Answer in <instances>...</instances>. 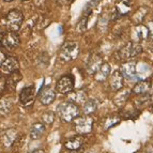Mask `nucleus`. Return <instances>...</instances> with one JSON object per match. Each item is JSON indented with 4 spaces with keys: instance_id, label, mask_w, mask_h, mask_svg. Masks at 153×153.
<instances>
[{
    "instance_id": "f257e3e1",
    "label": "nucleus",
    "mask_w": 153,
    "mask_h": 153,
    "mask_svg": "<svg viewBox=\"0 0 153 153\" xmlns=\"http://www.w3.org/2000/svg\"><path fill=\"white\" fill-rule=\"evenodd\" d=\"M58 110V115L59 117L61 118V120H63L64 122H71L75 119V118L78 117L79 115V107L76 104L72 102H65L62 103L58 106L57 108Z\"/></svg>"
},
{
    "instance_id": "f03ea898",
    "label": "nucleus",
    "mask_w": 153,
    "mask_h": 153,
    "mask_svg": "<svg viewBox=\"0 0 153 153\" xmlns=\"http://www.w3.org/2000/svg\"><path fill=\"white\" fill-rule=\"evenodd\" d=\"M79 55V44L75 41H68L61 46L59 57L63 61H73Z\"/></svg>"
},
{
    "instance_id": "7ed1b4c3",
    "label": "nucleus",
    "mask_w": 153,
    "mask_h": 153,
    "mask_svg": "<svg viewBox=\"0 0 153 153\" xmlns=\"http://www.w3.org/2000/svg\"><path fill=\"white\" fill-rule=\"evenodd\" d=\"M141 51H143V47L140 46V44H138L137 42H128L122 48L119 49L118 55H119V58L121 60L128 61V59L139 55Z\"/></svg>"
},
{
    "instance_id": "20e7f679",
    "label": "nucleus",
    "mask_w": 153,
    "mask_h": 153,
    "mask_svg": "<svg viewBox=\"0 0 153 153\" xmlns=\"http://www.w3.org/2000/svg\"><path fill=\"white\" fill-rule=\"evenodd\" d=\"M24 21V15L23 13L21 12L17 9H14V10L10 11L7 15V25H8V28L10 29L13 32H16L21 29L22 24Z\"/></svg>"
},
{
    "instance_id": "39448f33",
    "label": "nucleus",
    "mask_w": 153,
    "mask_h": 153,
    "mask_svg": "<svg viewBox=\"0 0 153 153\" xmlns=\"http://www.w3.org/2000/svg\"><path fill=\"white\" fill-rule=\"evenodd\" d=\"M93 119L89 115L77 117L74 119V128L79 134H88L91 132Z\"/></svg>"
},
{
    "instance_id": "423d86ee",
    "label": "nucleus",
    "mask_w": 153,
    "mask_h": 153,
    "mask_svg": "<svg viewBox=\"0 0 153 153\" xmlns=\"http://www.w3.org/2000/svg\"><path fill=\"white\" fill-rule=\"evenodd\" d=\"M74 77L72 75H65L62 76L61 78L59 79L56 84V90L59 93L65 94V93H70L74 88Z\"/></svg>"
},
{
    "instance_id": "0eeeda50",
    "label": "nucleus",
    "mask_w": 153,
    "mask_h": 153,
    "mask_svg": "<svg viewBox=\"0 0 153 153\" xmlns=\"http://www.w3.org/2000/svg\"><path fill=\"white\" fill-rule=\"evenodd\" d=\"M19 43H21L19 36H18L15 32L10 31V32L4 33L2 36L0 45H2L3 47H5L7 49H14L19 45Z\"/></svg>"
},
{
    "instance_id": "6e6552de",
    "label": "nucleus",
    "mask_w": 153,
    "mask_h": 153,
    "mask_svg": "<svg viewBox=\"0 0 153 153\" xmlns=\"http://www.w3.org/2000/svg\"><path fill=\"white\" fill-rule=\"evenodd\" d=\"M18 139V132L15 128H7L0 133V141L5 147H11Z\"/></svg>"
},
{
    "instance_id": "1a4fd4ad",
    "label": "nucleus",
    "mask_w": 153,
    "mask_h": 153,
    "mask_svg": "<svg viewBox=\"0 0 153 153\" xmlns=\"http://www.w3.org/2000/svg\"><path fill=\"white\" fill-rule=\"evenodd\" d=\"M19 68V63L18 60L14 57H8L2 61L1 65H0V71L2 72L3 74H12L14 72L18 71Z\"/></svg>"
},
{
    "instance_id": "9d476101",
    "label": "nucleus",
    "mask_w": 153,
    "mask_h": 153,
    "mask_svg": "<svg viewBox=\"0 0 153 153\" xmlns=\"http://www.w3.org/2000/svg\"><path fill=\"white\" fill-rule=\"evenodd\" d=\"M124 84V76L120 70H116L112 72L111 76L109 77V86L110 89L114 91H119L123 88Z\"/></svg>"
},
{
    "instance_id": "9b49d317",
    "label": "nucleus",
    "mask_w": 153,
    "mask_h": 153,
    "mask_svg": "<svg viewBox=\"0 0 153 153\" xmlns=\"http://www.w3.org/2000/svg\"><path fill=\"white\" fill-rule=\"evenodd\" d=\"M56 99V92L51 87L46 86L45 88H42L39 93V101L43 105H49L54 102Z\"/></svg>"
},
{
    "instance_id": "f8f14e48",
    "label": "nucleus",
    "mask_w": 153,
    "mask_h": 153,
    "mask_svg": "<svg viewBox=\"0 0 153 153\" xmlns=\"http://www.w3.org/2000/svg\"><path fill=\"white\" fill-rule=\"evenodd\" d=\"M103 64V58L100 55H92L88 60L87 66H86V71L88 74L94 75L99 69L101 68V65Z\"/></svg>"
},
{
    "instance_id": "ddd939ff",
    "label": "nucleus",
    "mask_w": 153,
    "mask_h": 153,
    "mask_svg": "<svg viewBox=\"0 0 153 153\" xmlns=\"http://www.w3.org/2000/svg\"><path fill=\"white\" fill-rule=\"evenodd\" d=\"M36 95V87L34 86H28L24 88L19 93V102L23 105H28L33 102Z\"/></svg>"
},
{
    "instance_id": "4468645a",
    "label": "nucleus",
    "mask_w": 153,
    "mask_h": 153,
    "mask_svg": "<svg viewBox=\"0 0 153 153\" xmlns=\"http://www.w3.org/2000/svg\"><path fill=\"white\" fill-rule=\"evenodd\" d=\"M136 62L134 61H126L121 65V70L123 76L128 77L130 79H135L138 77L137 75V68Z\"/></svg>"
},
{
    "instance_id": "2eb2a0df",
    "label": "nucleus",
    "mask_w": 153,
    "mask_h": 153,
    "mask_svg": "<svg viewBox=\"0 0 153 153\" xmlns=\"http://www.w3.org/2000/svg\"><path fill=\"white\" fill-rule=\"evenodd\" d=\"M69 100H70V102L74 103V104H76V105L84 104V103L88 100L87 91L84 89H79L74 92L71 91L69 94Z\"/></svg>"
},
{
    "instance_id": "dca6fc26",
    "label": "nucleus",
    "mask_w": 153,
    "mask_h": 153,
    "mask_svg": "<svg viewBox=\"0 0 153 153\" xmlns=\"http://www.w3.org/2000/svg\"><path fill=\"white\" fill-rule=\"evenodd\" d=\"M132 34L135 41H143L149 36V29L147 26L135 25L132 30Z\"/></svg>"
},
{
    "instance_id": "f3484780",
    "label": "nucleus",
    "mask_w": 153,
    "mask_h": 153,
    "mask_svg": "<svg viewBox=\"0 0 153 153\" xmlns=\"http://www.w3.org/2000/svg\"><path fill=\"white\" fill-rule=\"evenodd\" d=\"M14 106V100L11 97H4L0 99V115L7 116L9 115Z\"/></svg>"
},
{
    "instance_id": "a211bd4d",
    "label": "nucleus",
    "mask_w": 153,
    "mask_h": 153,
    "mask_svg": "<svg viewBox=\"0 0 153 153\" xmlns=\"http://www.w3.org/2000/svg\"><path fill=\"white\" fill-rule=\"evenodd\" d=\"M132 8V2L131 0H118L117 4H116V14L118 17H121L123 15H126L131 11Z\"/></svg>"
},
{
    "instance_id": "6ab92c4d",
    "label": "nucleus",
    "mask_w": 153,
    "mask_h": 153,
    "mask_svg": "<svg viewBox=\"0 0 153 153\" xmlns=\"http://www.w3.org/2000/svg\"><path fill=\"white\" fill-rule=\"evenodd\" d=\"M110 74V64L105 62L101 65L99 71L94 74V79L97 82H105Z\"/></svg>"
},
{
    "instance_id": "aec40b11",
    "label": "nucleus",
    "mask_w": 153,
    "mask_h": 153,
    "mask_svg": "<svg viewBox=\"0 0 153 153\" xmlns=\"http://www.w3.org/2000/svg\"><path fill=\"white\" fill-rule=\"evenodd\" d=\"M21 79H22V74L18 71L10 74L9 75V78L7 79V82H5V89L9 90V91L15 90L16 85H17V82H21Z\"/></svg>"
},
{
    "instance_id": "412c9836",
    "label": "nucleus",
    "mask_w": 153,
    "mask_h": 153,
    "mask_svg": "<svg viewBox=\"0 0 153 153\" xmlns=\"http://www.w3.org/2000/svg\"><path fill=\"white\" fill-rule=\"evenodd\" d=\"M45 133V125L41 122H36L31 125L30 128V137L31 139H39Z\"/></svg>"
},
{
    "instance_id": "4be33fe9",
    "label": "nucleus",
    "mask_w": 153,
    "mask_h": 153,
    "mask_svg": "<svg viewBox=\"0 0 153 153\" xmlns=\"http://www.w3.org/2000/svg\"><path fill=\"white\" fill-rule=\"evenodd\" d=\"M82 143H84V138H82V136H75V137L70 138L64 146H65V148L68 149V150L76 151L82 147Z\"/></svg>"
},
{
    "instance_id": "5701e85b",
    "label": "nucleus",
    "mask_w": 153,
    "mask_h": 153,
    "mask_svg": "<svg viewBox=\"0 0 153 153\" xmlns=\"http://www.w3.org/2000/svg\"><path fill=\"white\" fill-rule=\"evenodd\" d=\"M151 86H152V85H151V82H149V80H141V82H137V84L134 86V88H133V92H134L135 94L143 95L150 90Z\"/></svg>"
},
{
    "instance_id": "b1692460",
    "label": "nucleus",
    "mask_w": 153,
    "mask_h": 153,
    "mask_svg": "<svg viewBox=\"0 0 153 153\" xmlns=\"http://www.w3.org/2000/svg\"><path fill=\"white\" fill-rule=\"evenodd\" d=\"M92 14L89 13H82V15L80 16L79 21L76 24V31L79 33H84L85 31L87 30V25H88V21H89V17Z\"/></svg>"
},
{
    "instance_id": "393cba45",
    "label": "nucleus",
    "mask_w": 153,
    "mask_h": 153,
    "mask_svg": "<svg viewBox=\"0 0 153 153\" xmlns=\"http://www.w3.org/2000/svg\"><path fill=\"white\" fill-rule=\"evenodd\" d=\"M97 109V101L94 99H88L86 102L82 104V111L85 115H90L95 112Z\"/></svg>"
},
{
    "instance_id": "a878e982",
    "label": "nucleus",
    "mask_w": 153,
    "mask_h": 153,
    "mask_svg": "<svg viewBox=\"0 0 153 153\" xmlns=\"http://www.w3.org/2000/svg\"><path fill=\"white\" fill-rule=\"evenodd\" d=\"M148 11H149V9L147 8V7H141V8H139L134 13V15L132 16V22L135 24V25H140V23L143 21V18L147 15Z\"/></svg>"
},
{
    "instance_id": "bb28decb",
    "label": "nucleus",
    "mask_w": 153,
    "mask_h": 153,
    "mask_svg": "<svg viewBox=\"0 0 153 153\" xmlns=\"http://www.w3.org/2000/svg\"><path fill=\"white\" fill-rule=\"evenodd\" d=\"M121 119L119 117H115V116H112V117H107L105 118L104 121L102 122L103 124V128H104V130H108V128H112V126H115V125H117L118 123L120 122Z\"/></svg>"
},
{
    "instance_id": "cd10ccee",
    "label": "nucleus",
    "mask_w": 153,
    "mask_h": 153,
    "mask_svg": "<svg viewBox=\"0 0 153 153\" xmlns=\"http://www.w3.org/2000/svg\"><path fill=\"white\" fill-rule=\"evenodd\" d=\"M128 94H130V90H123V91H120V93H118L117 95L115 97V103L116 105L118 106H122L125 102H126V100L128 97Z\"/></svg>"
},
{
    "instance_id": "c85d7f7f",
    "label": "nucleus",
    "mask_w": 153,
    "mask_h": 153,
    "mask_svg": "<svg viewBox=\"0 0 153 153\" xmlns=\"http://www.w3.org/2000/svg\"><path fill=\"white\" fill-rule=\"evenodd\" d=\"M42 120L45 124H51L55 120V114L51 111L45 112L43 116H42Z\"/></svg>"
},
{
    "instance_id": "c756f323",
    "label": "nucleus",
    "mask_w": 153,
    "mask_h": 153,
    "mask_svg": "<svg viewBox=\"0 0 153 153\" xmlns=\"http://www.w3.org/2000/svg\"><path fill=\"white\" fill-rule=\"evenodd\" d=\"M148 29H149V36L153 41V21L148 24Z\"/></svg>"
},
{
    "instance_id": "7c9ffc66",
    "label": "nucleus",
    "mask_w": 153,
    "mask_h": 153,
    "mask_svg": "<svg viewBox=\"0 0 153 153\" xmlns=\"http://www.w3.org/2000/svg\"><path fill=\"white\" fill-rule=\"evenodd\" d=\"M29 153H45V151L42 150V149H36V150H33V151H31V152H29Z\"/></svg>"
},
{
    "instance_id": "2f4dec72",
    "label": "nucleus",
    "mask_w": 153,
    "mask_h": 153,
    "mask_svg": "<svg viewBox=\"0 0 153 153\" xmlns=\"http://www.w3.org/2000/svg\"><path fill=\"white\" fill-rule=\"evenodd\" d=\"M63 153H78V152H76V151H73V150H69V151H66V152H63Z\"/></svg>"
},
{
    "instance_id": "473e14b6",
    "label": "nucleus",
    "mask_w": 153,
    "mask_h": 153,
    "mask_svg": "<svg viewBox=\"0 0 153 153\" xmlns=\"http://www.w3.org/2000/svg\"><path fill=\"white\" fill-rule=\"evenodd\" d=\"M4 1H5V2H12L13 0H4Z\"/></svg>"
},
{
    "instance_id": "72a5a7b5",
    "label": "nucleus",
    "mask_w": 153,
    "mask_h": 153,
    "mask_svg": "<svg viewBox=\"0 0 153 153\" xmlns=\"http://www.w3.org/2000/svg\"><path fill=\"white\" fill-rule=\"evenodd\" d=\"M151 109L153 110V103H152V105H151Z\"/></svg>"
},
{
    "instance_id": "f704fd0d",
    "label": "nucleus",
    "mask_w": 153,
    "mask_h": 153,
    "mask_svg": "<svg viewBox=\"0 0 153 153\" xmlns=\"http://www.w3.org/2000/svg\"><path fill=\"white\" fill-rule=\"evenodd\" d=\"M69 1H74V0H69Z\"/></svg>"
},
{
    "instance_id": "c9c22d12",
    "label": "nucleus",
    "mask_w": 153,
    "mask_h": 153,
    "mask_svg": "<svg viewBox=\"0 0 153 153\" xmlns=\"http://www.w3.org/2000/svg\"><path fill=\"white\" fill-rule=\"evenodd\" d=\"M151 85H153V79H152V84H151Z\"/></svg>"
}]
</instances>
